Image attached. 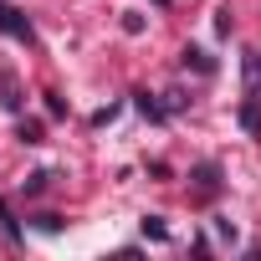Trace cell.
I'll return each instance as SVG.
<instances>
[{"mask_svg":"<svg viewBox=\"0 0 261 261\" xmlns=\"http://www.w3.org/2000/svg\"><path fill=\"white\" fill-rule=\"evenodd\" d=\"M241 128H246V134H261V97L241 102Z\"/></svg>","mask_w":261,"mask_h":261,"instance_id":"8","label":"cell"},{"mask_svg":"<svg viewBox=\"0 0 261 261\" xmlns=\"http://www.w3.org/2000/svg\"><path fill=\"white\" fill-rule=\"evenodd\" d=\"M0 102H6L11 113H21V87H16V77H11L6 67H0Z\"/></svg>","mask_w":261,"mask_h":261,"instance_id":"7","label":"cell"},{"mask_svg":"<svg viewBox=\"0 0 261 261\" xmlns=\"http://www.w3.org/2000/svg\"><path fill=\"white\" fill-rule=\"evenodd\" d=\"M241 87H246V97H261V51L256 46L241 57Z\"/></svg>","mask_w":261,"mask_h":261,"instance_id":"2","label":"cell"},{"mask_svg":"<svg viewBox=\"0 0 261 261\" xmlns=\"http://www.w3.org/2000/svg\"><path fill=\"white\" fill-rule=\"evenodd\" d=\"M123 31H128V36H144V16H139V11H123Z\"/></svg>","mask_w":261,"mask_h":261,"instance_id":"14","label":"cell"},{"mask_svg":"<svg viewBox=\"0 0 261 261\" xmlns=\"http://www.w3.org/2000/svg\"><path fill=\"white\" fill-rule=\"evenodd\" d=\"M118 113H123V108H118V102H108V108H97V113H92V128H108V123H113V118H118Z\"/></svg>","mask_w":261,"mask_h":261,"instance_id":"13","label":"cell"},{"mask_svg":"<svg viewBox=\"0 0 261 261\" xmlns=\"http://www.w3.org/2000/svg\"><path fill=\"white\" fill-rule=\"evenodd\" d=\"M154 6H169V0H154Z\"/></svg>","mask_w":261,"mask_h":261,"instance_id":"17","label":"cell"},{"mask_svg":"<svg viewBox=\"0 0 261 261\" xmlns=\"http://www.w3.org/2000/svg\"><path fill=\"white\" fill-rule=\"evenodd\" d=\"M179 67H185V72H200V77H215V57L200 51V46H185V51H179Z\"/></svg>","mask_w":261,"mask_h":261,"instance_id":"3","label":"cell"},{"mask_svg":"<svg viewBox=\"0 0 261 261\" xmlns=\"http://www.w3.org/2000/svg\"><path fill=\"white\" fill-rule=\"evenodd\" d=\"M0 31H6V36H16V41H36V31H31V21H26V11H16L11 6V0H0Z\"/></svg>","mask_w":261,"mask_h":261,"instance_id":"1","label":"cell"},{"mask_svg":"<svg viewBox=\"0 0 261 261\" xmlns=\"http://www.w3.org/2000/svg\"><path fill=\"white\" fill-rule=\"evenodd\" d=\"M41 134H46V128H41L36 118H21V123H16V139H21V144H41Z\"/></svg>","mask_w":261,"mask_h":261,"instance_id":"10","label":"cell"},{"mask_svg":"<svg viewBox=\"0 0 261 261\" xmlns=\"http://www.w3.org/2000/svg\"><path fill=\"white\" fill-rule=\"evenodd\" d=\"M46 118H67V97H57V92H46Z\"/></svg>","mask_w":261,"mask_h":261,"instance_id":"15","label":"cell"},{"mask_svg":"<svg viewBox=\"0 0 261 261\" xmlns=\"http://www.w3.org/2000/svg\"><path fill=\"white\" fill-rule=\"evenodd\" d=\"M190 179H195V190H200V195H215V190H220V164H215V159H205V164H195V169H190Z\"/></svg>","mask_w":261,"mask_h":261,"instance_id":"4","label":"cell"},{"mask_svg":"<svg viewBox=\"0 0 261 261\" xmlns=\"http://www.w3.org/2000/svg\"><path fill=\"white\" fill-rule=\"evenodd\" d=\"M46 185H51V174H46V169H36V174H26V185H21V190H26V195H41Z\"/></svg>","mask_w":261,"mask_h":261,"instance_id":"11","label":"cell"},{"mask_svg":"<svg viewBox=\"0 0 261 261\" xmlns=\"http://www.w3.org/2000/svg\"><path fill=\"white\" fill-rule=\"evenodd\" d=\"M36 230H46V236H57V230H62V215H36Z\"/></svg>","mask_w":261,"mask_h":261,"instance_id":"16","label":"cell"},{"mask_svg":"<svg viewBox=\"0 0 261 261\" xmlns=\"http://www.w3.org/2000/svg\"><path fill=\"white\" fill-rule=\"evenodd\" d=\"M0 236H6L11 246H21V241H26V230H21V220L11 215V200H0Z\"/></svg>","mask_w":261,"mask_h":261,"instance_id":"6","label":"cell"},{"mask_svg":"<svg viewBox=\"0 0 261 261\" xmlns=\"http://www.w3.org/2000/svg\"><path fill=\"white\" fill-rule=\"evenodd\" d=\"M139 230H144V241H169V225H164V215H144V220H139Z\"/></svg>","mask_w":261,"mask_h":261,"instance_id":"9","label":"cell"},{"mask_svg":"<svg viewBox=\"0 0 261 261\" xmlns=\"http://www.w3.org/2000/svg\"><path fill=\"white\" fill-rule=\"evenodd\" d=\"M230 26H236V16H230V6H220L215 11V36H230Z\"/></svg>","mask_w":261,"mask_h":261,"instance_id":"12","label":"cell"},{"mask_svg":"<svg viewBox=\"0 0 261 261\" xmlns=\"http://www.w3.org/2000/svg\"><path fill=\"white\" fill-rule=\"evenodd\" d=\"M134 108H139L149 123H164V118H169V113H164V102H159V92H149V87H139V92H134Z\"/></svg>","mask_w":261,"mask_h":261,"instance_id":"5","label":"cell"}]
</instances>
